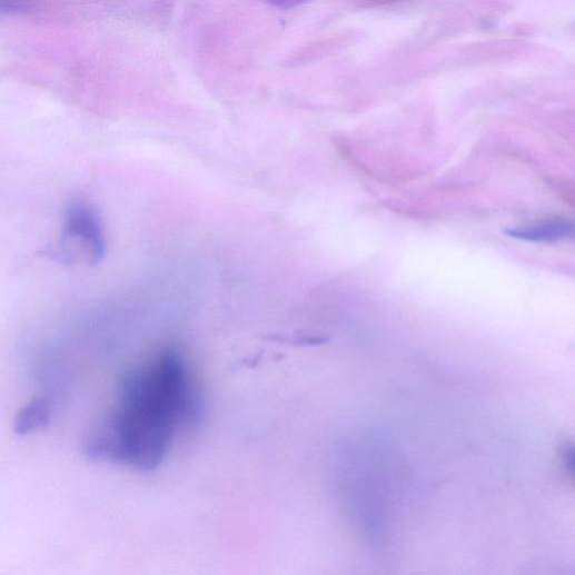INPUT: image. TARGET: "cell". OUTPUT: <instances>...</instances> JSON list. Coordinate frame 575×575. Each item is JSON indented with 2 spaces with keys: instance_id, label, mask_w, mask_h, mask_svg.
<instances>
[{
  "instance_id": "cell-1",
  "label": "cell",
  "mask_w": 575,
  "mask_h": 575,
  "mask_svg": "<svg viewBox=\"0 0 575 575\" xmlns=\"http://www.w3.org/2000/svg\"><path fill=\"white\" fill-rule=\"evenodd\" d=\"M202 413L201 393L185 356L162 349L122 378L117 404L90 432L86 446L97 457L152 472Z\"/></svg>"
},
{
  "instance_id": "cell-2",
  "label": "cell",
  "mask_w": 575,
  "mask_h": 575,
  "mask_svg": "<svg viewBox=\"0 0 575 575\" xmlns=\"http://www.w3.org/2000/svg\"><path fill=\"white\" fill-rule=\"evenodd\" d=\"M106 238L100 217L88 201L76 199L65 215L61 240L53 256L66 264L78 258L99 264L106 255Z\"/></svg>"
},
{
  "instance_id": "cell-3",
  "label": "cell",
  "mask_w": 575,
  "mask_h": 575,
  "mask_svg": "<svg viewBox=\"0 0 575 575\" xmlns=\"http://www.w3.org/2000/svg\"><path fill=\"white\" fill-rule=\"evenodd\" d=\"M573 225L564 219H554L527 227L506 229L509 238L527 242H556L571 237Z\"/></svg>"
},
{
  "instance_id": "cell-4",
  "label": "cell",
  "mask_w": 575,
  "mask_h": 575,
  "mask_svg": "<svg viewBox=\"0 0 575 575\" xmlns=\"http://www.w3.org/2000/svg\"><path fill=\"white\" fill-rule=\"evenodd\" d=\"M51 412L52 403L49 398H36L19 412L14 423L17 434H30L47 426L51 418Z\"/></svg>"
},
{
  "instance_id": "cell-5",
  "label": "cell",
  "mask_w": 575,
  "mask_h": 575,
  "mask_svg": "<svg viewBox=\"0 0 575 575\" xmlns=\"http://www.w3.org/2000/svg\"><path fill=\"white\" fill-rule=\"evenodd\" d=\"M562 462L565 469L571 476L574 475L575 459H574V447L572 444H565L562 448Z\"/></svg>"
}]
</instances>
